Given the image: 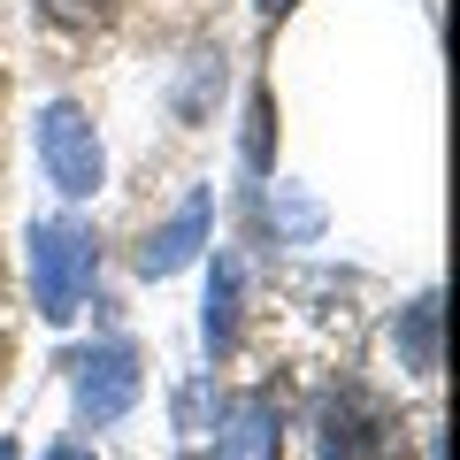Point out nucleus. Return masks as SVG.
<instances>
[{
    "label": "nucleus",
    "mask_w": 460,
    "mask_h": 460,
    "mask_svg": "<svg viewBox=\"0 0 460 460\" xmlns=\"http://www.w3.org/2000/svg\"><path fill=\"white\" fill-rule=\"evenodd\" d=\"M0 460H16V445H8V438H0Z\"/></svg>",
    "instance_id": "4468645a"
},
{
    "label": "nucleus",
    "mask_w": 460,
    "mask_h": 460,
    "mask_svg": "<svg viewBox=\"0 0 460 460\" xmlns=\"http://www.w3.org/2000/svg\"><path fill=\"white\" fill-rule=\"evenodd\" d=\"M77 407L93 422H123L138 407V353L131 345H93L77 361Z\"/></svg>",
    "instance_id": "20e7f679"
},
{
    "label": "nucleus",
    "mask_w": 460,
    "mask_h": 460,
    "mask_svg": "<svg viewBox=\"0 0 460 460\" xmlns=\"http://www.w3.org/2000/svg\"><path fill=\"white\" fill-rule=\"evenodd\" d=\"M208 93H223V54H192V77H184V93H177V115H184V123L208 115Z\"/></svg>",
    "instance_id": "9d476101"
},
{
    "label": "nucleus",
    "mask_w": 460,
    "mask_h": 460,
    "mask_svg": "<svg viewBox=\"0 0 460 460\" xmlns=\"http://www.w3.org/2000/svg\"><path fill=\"white\" fill-rule=\"evenodd\" d=\"M292 8H299V0H261V16H269V23H277V16H292Z\"/></svg>",
    "instance_id": "f8f14e48"
},
{
    "label": "nucleus",
    "mask_w": 460,
    "mask_h": 460,
    "mask_svg": "<svg viewBox=\"0 0 460 460\" xmlns=\"http://www.w3.org/2000/svg\"><path fill=\"white\" fill-rule=\"evenodd\" d=\"M47 460H93V453H77V445H54V453Z\"/></svg>",
    "instance_id": "ddd939ff"
},
{
    "label": "nucleus",
    "mask_w": 460,
    "mask_h": 460,
    "mask_svg": "<svg viewBox=\"0 0 460 460\" xmlns=\"http://www.w3.org/2000/svg\"><path fill=\"white\" fill-rule=\"evenodd\" d=\"M392 453H399V422L361 384H345L323 407V460H392Z\"/></svg>",
    "instance_id": "7ed1b4c3"
},
{
    "label": "nucleus",
    "mask_w": 460,
    "mask_h": 460,
    "mask_svg": "<svg viewBox=\"0 0 460 460\" xmlns=\"http://www.w3.org/2000/svg\"><path fill=\"white\" fill-rule=\"evenodd\" d=\"M208 223H215V192L199 184V192L184 199L162 230H154L146 246H138V269H146V277H177V269H192L199 246H208Z\"/></svg>",
    "instance_id": "39448f33"
},
{
    "label": "nucleus",
    "mask_w": 460,
    "mask_h": 460,
    "mask_svg": "<svg viewBox=\"0 0 460 460\" xmlns=\"http://www.w3.org/2000/svg\"><path fill=\"white\" fill-rule=\"evenodd\" d=\"M93 261H100V246H93V230H84V223H69V215L31 223V307L47 314L54 330L77 314L84 284H93Z\"/></svg>",
    "instance_id": "f257e3e1"
},
{
    "label": "nucleus",
    "mask_w": 460,
    "mask_h": 460,
    "mask_svg": "<svg viewBox=\"0 0 460 460\" xmlns=\"http://www.w3.org/2000/svg\"><path fill=\"white\" fill-rule=\"evenodd\" d=\"M215 460H284V422L261 392L253 399H230L223 429H215Z\"/></svg>",
    "instance_id": "423d86ee"
},
{
    "label": "nucleus",
    "mask_w": 460,
    "mask_h": 460,
    "mask_svg": "<svg viewBox=\"0 0 460 460\" xmlns=\"http://www.w3.org/2000/svg\"><path fill=\"white\" fill-rule=\"evenodd\" d=\"M62 31H108L115 16H123V0H39Z\"/></svg>",
    "instance_id": "9b49d317"
},
{
    "label": "nucleus",
    "mask_w": 460,
    "mask_h": 460,
    "mask_svg": "<svg viewBox=\"0 0 460 460\" xmlns=\"http://www.w3.org/2000/svg\"><path fill=\"white\" fill-rule=\"evenodd\" d=\"M39 162H47L54 192H69V199H93L100 192L108 162H100V131H93V115H84L77 100L39 108Z\"/></svg>",
    "instance_id": "f03ea898"
},
{
    "label": "nucleus",
    "mask_w": 460,
    "mask_h": 460,
    "mask_svg": "<svg viewBox=\"0 0 460 460\" xmlns=\"http://www.w3.org/2000/svg\"><path fill=\"white\" fill-rule=\"evenodd\" d=\"M269 154H277V93L253 84V100H246V162L269 169Z\"/></svg>",
    "instance_id": "1a4fd4ad"
},
{
    "label": "nucleus",
    "mask_w": 460,
    "mask_h": 460,
    "mask_svg": "<svg viewBox=\"0 0 460 460\" xmlns=\"http://www.w3.org/2000/svg\"><path fill=\"white\" fill-rule=\"evenodd\" d=\"M208 353L223 361L230 345H238V261H215V284H208Z\"/></svg>",
    "instance_id": "6e6552de"
},
{
    "label": "nucleus",
    "mask_w": 460,
    "mask_h": 460,
    "mask_svg": "<svg viewBox=\"0 0 460 460\" xmlns=\"http://www.w3.org/2000/svg\"><path fill=\"white\" fill-rule=\"evenodd\" d=\"M392 345H399V368H407V376H438V292H422V299L399 307Z\"/></svg>",
    "instance_id": "0eeeda50"
}]
</instances>
